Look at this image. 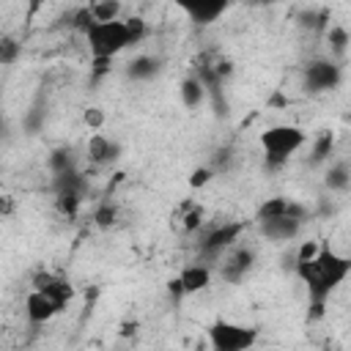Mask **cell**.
<instances>
[{
	"label": "cell",
	"mask_w": 351,
	"mask_h": 351,
	"mask_svg": "<svg viewBox=\"0 0 351 351\" xmlns=\"http://www.w3.org/2000/svg\"><path fill=\"white\" fill-rule=\"evenodd\" d=\"M296 274L307 288V299H310V318H321L326 310L329 296L335 293L337 285H343L351 274V258L348 255H337L335 250H329L326 244L318 247L315 255L296 261Z\"/></svg>",
	"instance_id": "1"
},
{
	"label": "cell",
	"mask_w": 351,
	"mask_h": 351,
	"mask_svg": "<svg viewBox=\"0 0 351 351\" xmlns=\"http://www.w3.org/2000/svg\"><path fill=\"white\" fill-rule=\"evenodd\" d=\"M241 230H244L241 222H219L217 228H211V230L206 233V239H203V244H200L203 255H206V258H219L222 252H228V250L236 244V239H239Z\"/></svg>",
	"instance_id": "8"
},
{
	"label": "cell",
	"mask_w": 351,
	"mask_h": 351,
	"mask_svg": "<svg viewBox=\"0 0 351 351\" xmlns=\"http://www.w3.org/2000/svg\"><path fill=\"white\" fill-rule=\"evenodd\" d=\"M343 82V66L332 58H318L304 66V88L310 93H326L335 90Z\"/></svg>",
	"instance_id": "6"
},
{
	"label": "cell",
	"mask_w": 351,
	"mask_h": 351,
	"mask_svg": "<svg viewBox=\"0 0 351 351\" xmlns=\"http://www.w3.org/2000/svg\"><path fill=\"white\" fill-rule=\"evenodd\" d=\"M85 44L90 52V60H112L123 49L134 47L145 36V22L140 16L129 19H110V22H93L85 33Z\"/></svg>",
	"instance_id": "2"
},
{
	"label": "cell",
	"mask_w": 351,
	"mask_h": 351,
	"mask_svg": "<svg viewBox=\"0 0 351 351\" xmlns=\"http://www.w3.org/2000/svg\"><path fill=\"white\" fill-rule=\"evenodd\" d=\"M0 134H3V118H0Z\"/></svg>",
	"instance_id": "29"
},
{
	"label": "cell",
	"mask_w": 351,
	"mask_h": 351,
	"mask_svg": "<svg viewBox=\"0 0 351 351\" xmlns=\"http://www.w3.org/2000/svg\"><path fill=\"white\" fill-rule=\"evenodd\" d=\"M74 162H71V154L69 151H55L52 154V170L55 173H63V170H71Z\"/></svg>",
	"instance_id": "24"
},
{
	"label": "cell",
	"mask_w": 351,
	"mask_h": 351,
	"mask_svg": "<svg viewBox=\"0 0 351 351\" xmlns=\"http://www.w3.org/2000/svg\"><path fill=\"white\" fill-rule=\"evenodd\" d=\"M93 219H96L99 228H110V225H115V219H118V208H115L110 200H104V203L96 208Z\"/></svg>",
	"instance_id": "22"
},
{
	"label": "cell",
	"mask_w": 351,
	"mask_h": 351,
	"mask_svg": "<svg viewBox=\"0 0 351 351\" xmlns=\"http://www.w3.org/2000/svg\"><path fill=\"white\" fill-rule=\"evenodd\" d=\"M19 52H22V47H19L16 38H11V36H3V38H0V63H3V66L16 63Z\"/></svg>",
	"instance_id": "21"
},
{
	"label": "cell",
	"mask_w": 351,
	"mask_h": 351,
	"mask_svg": "<svg viewBox=\"0 0 351 351\" xmlns=\"http://www.w3.org/2000/svg\"><path fill=\"white\" fill-rule=\"evenodd\" d=\"M324 184H326L332 192H346V189L351 186V167H348V159H335V162L326 167Z\"/></svg>",
	"instance_id": "13"
},
{
	"label": "cell",
	"mask_w": 351,
	"mask_h": 351,
	"mask_svg": "<svg viewBox=\"0 0 351 351\" xmlns=\"http://www.w3.org/2000/svg\"><path fill=\"white\" fill-rule=\"evenodd\" d=\"M203 206H197V203H184L181 208H178V222H181V228H184V233H195L200 225H203Z\"/></svg>",
	"instance_id": "16"
},
{
	"label": "cell",
	"mask_w": 351,
	"mask_h": 351,
	"mask_svg": "<svg viewBox=\"0 0 351 351\" xmlns=\"http://www.w3.org/2000/svg\"><path fill=\"white\" fill-rule=\"evenodd\" d=\"M211 176H214V173H211L208 167H200V170H195V173H192L189 184H192V186H203V184H208V181H211Z\"/></svg>",
	"instance_id": "25"
},
{
	"label": "cell",
	"mask_w": 351,
	"mask_h": 351,
	"mask_svg": "<svg viewBox=\"0 0 351 351\" xmlns=\"http://www.w3.org/2000/svg\"><path fill=\"white\" fill-rule=\"evenodd\" d=\"M118 156H121V145L112 137H107L101 132L90 134V140H88V159L93 165H112Z\"/></svg>",
	"instance_id": "12"
},
{
	"label": "cell",
	"mask_w": 351,
	"mask_h": 351,
	"mask_svg": "<svg viewBox=\"0 0 351 351\" xmlns=\"http://www.w3.org/2000/svg\"><path fill=\"white\" fill-rule=\"evenodd\" d=\"M280 214H288V197H269L261 203L255 219H269V217H280Z\"/></svg>",
	"instance_id": "20"
},
{
	"label": "cell",
	"mask_w": 351,
	"mask_h": 351,
	"mask_svg": "<svg viewBox=\"0 0 351 351\" xmlns=\"http://www.w3.org/2000/svg\"><path fill=\"white\" fill-rule=\"evenodd\" d=\"M208 343L217 351H244L258 343V332L250 326H241V324L217 321L208 326Z\"/></svg>",
	"instance_id": "5"
},
{
	"label": "cell",
	"mask_w": 351,
	"mask_h": 351,
	"mask_svg": "<svg viewBox=\"0 0 351 351\" xmlns=\"http://www.w3.org/2000/svg\"><path fill=\"white\" fill-rule=\"evenodd\" d=\"M318 241H304L299 250H296V261H304V258H310V255H315L318 252Z\"/></svg>",
	"instance_id": "26"
},
{
	"label": "cell",
	"mask_w": 351,
	"mask_h": 351,
	"mask_svg": "<svg viewBox=\"0 0 351 351\" xmlns=\"http://www.w3.org/2000/svg\"><path fill=\"white\" fill-rule=\"evenodd\" d=\"M208 282H211V269L206 263H192V266H184L176 280H170V291L176 296H189V293L206 291Z\"/></svg>",
	"instance_id": "10"
},
{
	"label": "cell",
	"mask_w": 351,
	"mask_h": 351,
	"mask_svg": "<svg viewBox=\"0 0 351 351\" xmlns=\"http://www.w3.org/2000/svg\"><path fill=\"white\" fill-rule=\"evenodd\" d=\"M307 143V132L293 123H277L261 132V148H263V165L269 170L285 167V162Z\"/></svg>",
	"instance_id": "4"
},
{
	"label": "cell",
	"mask_w": 351,
	"mask_h": 351,
	"mask_svg": "<svg viewBox=\"0 0 351 351\" xmlns=\"http://www.w3.org/2000/svg\"><path fill=\"white\" fill-rule=\"evenodd\" d=\"M88 8H90L93 22H110V19H121V11H123L121 0H93Z\"/></svg>",
	"instance_id": "17"
},
{
	"label": "cell",
	"mask_w": 351,
	"mask_h": 351,
	"mask_svg": "<svg viewBox=\"0 0 351 351\" xmlns=\"http://www.w3.org/2000/svg\"><path fill=\"white\" fill-rule=\"evenodd\" d=\"M85 121H88V126L99 129V126H101V112L93 107V110H88V112H85Z\"/></svg>",
	"instance_id": "27"
},
{
	"label": "cell",
	"mask_w": 351,
	"mask_h": 351,
	"mask_svg": "<svg viewBox=\"0 0 351 351\" xmlns=\"http://www.w3.org/2000/svg\"><path fill=\"white\" fill-rule=\"evenodd\" d=\"M258 228H261V236L269 241H293L302 233V219L291 214H280V217L258 219Z\"/></svg>",
	"instance_id": "11"
},
{
	"label": "cell",
	"mask_w": 351,
	"mask_h": 351,
	"mask_svg": "<svg viewBox=\"0 0 351 351\" xmlns=\"http://www.w3.org/2000/svg\"><path fill=\"white\" fill-rule=\"evenodd\" d=\"M159 58H154V55H140V58H134L132 63H129V69H126V74L132 77V80H151V77H156L159 74Z\"/></svg>",
	"instance_id": "15"
},
{
	"label": "cell",
	"mask_w": 351,
	"mask_h": 351,
	"mask_svg": "<svg viewBox=\"0 0 351 351\" xmlns=\"http://www.w3.org/2000/svg\"><path fill=\"white\" fill-rule=\"evenodd\" d=\"M14 211V200L8 195H0V214H11Z\"/></svg>",
	"instance_id": "28"
},
{
	"label": "cell",
	"mask_w": 351,
	"mask_h": 351,
	"mask_svg": "<svg viewBox=\"0 0 351 351\" xmlns=\"http://www.w3.org/2000/svg\"><path fill=\"white\" fill-rule=\"evenodd\" d=\"M189 22H195L197 27L214 25L219 16H225V11L233 5V0H173Z\"/></svg>",
	"instance_id": "7"
},
{
	"label": "cell",
	"mask_w": 351,
	"mask_h": 351,
	"mask_svg": "<svg viewBox=\"0 0 351 351\" xmlns=\"http://www.w3.org/2000/svg\"><path fill=\"white\" fill-rule=\"evenodd\" d=\"M71 285L69 280H63L60 274L52 271H38L33 277V291L25 299V315L33 326H41L47 321H52L71 299Z\"/></svg>",
	"instance_id": "3"
},
{
	"label": "cell",
	"mask_w": 351,
	"mask_h": 351,
	"mask_svg": "<svg viewBox=\"0 0 351 351\" xmlns=\"http://www.w3.org/2000/svg\"><path fill=\"white\" fill-rule=\"evenodd\" d=\"M348 41H351V36H348V30L343 27V25H329V30H326V44H329V52L335 55V58H346V49H348Z\"/></svg>",
	"instance_id": "18"
},
{
	"label": "cell",
	"mask_w": 351,
	"mask_h": 351,
	"mask_svg": "<svg viewBox=\"0 0 351 351\" xmlns=\"http://www.w3.org/2000/svg\"><path fill=\"white\" fill-rule=\"evenodd\" d=\"M255 266V252L250 247H230L219 263V277L225 282H241Z\"/></svg>",
	"instance_id": "9"
},
{
	"label": "cell",
	"mask_w": 351,
	"mask_h": 351,
	"mask_svg": "<svg viewBox=\"0 0 351 351\" xmlns=\"http://www.w3.org/2000/svg\"><path fill=\"white\" fill-rule=\"evenodd\" d=\"M335 154V134L332 132H324L318 134V140L313 143V151H310V165H321V162H329V156Z\"/></svg>",
	"instance_id": "19"
},
{
	"label": "cell",
	"mask_w": 351,
	"mask_h": 351,
	"mask_svg": "<svg viewBox=\"0 0 351 351\" xmlns=\"http://www.w3.org/2000/svg\"><path fill=\"white\" fill-rule=\"evenodd\" d=\"M178 93H181V101H184V107L195 110V107H200V104H203V99H206L208 88H206V85H203L197 77H186V80L181 82Z\"/></svg>",
	"instance_id": "14"
},
{
	"label": "cell",
	"mask_w": 351,
	"mask_h": 351,
	"mask_svg": "<svg viewBox=\"0 0 351 351\" xmlns=\"http://www.w3.org/2000/svg\"><path fill=\"white\" fill-rule=\"evenodd\" d=\"M71 25L80 30V33H85L90 25H93V16H90V8L85 5V8H77L74 11V16H71Z\"/></svg>",
	"instance_id": "23"
}]
</instances>
